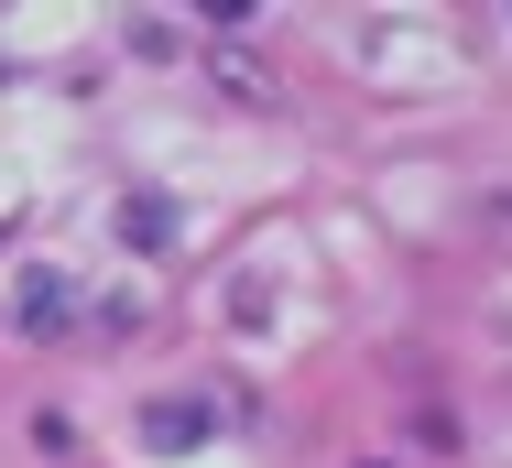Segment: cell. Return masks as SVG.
<instances>
[{"label": "cell", "instance_id": "cell-1", "mask_svg": "<svg viewBox=\"0 0 512 468\" xmlns=\"http://www.w3.org/2000/svg\"><path fill=\"white\" fill-rule=\"evenodd\" d=\"M11 316H22V338H66V327H77V283L66 273H22Z\"/></svg>", "mask_w": 512, "mask_h": 468}, {"label": "cell", "instance_id": "cell-2", "mask_svg": "<svg viewBox=\"0 0 512 468\" xmlns=\"http://www.w3.org/2000/svg\"><path fill=\"white\" fill-rule=\"evenodd\" d=\"M207 425H218L207 403H153V414H142V436H153V447H207Z\"/></svg>", "mask_w": 512, "mask_h": 468}, {"label": "cell", "instance_id": "cell-3", "mask_svg": "<svg viewBox=\"0 0 512 468\" xmlns=\"http://www.w3.org/2000/svg\"><path fill=\"white\" fill-rule=\"evenodd\" d=\"M120 240H131V251H164V240H175V207H164V196H131V207H120Z\"/></svg>", "mask_w": 512, "mask_h": 468}, {"label": "cell", "instance_id": "cell-4", "mask_svg": "<svg viewBox=\"0 0 512 468\" xmlns=\"http://www.w3.org/2000/svg\"><path fill=\"white\" fill-rule=\"evenodd\" d=\"M491 218H502V229H512V196H502V207H491Z\"/></svg>", "mask_w": 512, "mask_h": 468}]
</instances>
